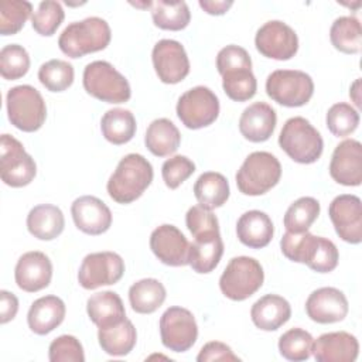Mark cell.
I'll use <instances>...</instances> for the list:
<instances>
[{
    "label": "cell",
    "instance_id": "cell-1",
    "mask_svg": "<svg viewBox=\"0 0 362 362\" xmlns=\"http://www.w3.org/2000/svg\"><path fill=\"white\" fill-rule=\"evenodd\" d=\"M153 167L150 161L137 153L124 156L113 174L106 189L109 197L117 204H130L140 198L153 181Z\"/></svg>",
    "mask_w": 362,
    "mask_h": 362
},
{
    "label": "cell",
    "instance_id": "cell-2",
    "mask_svg": "<svg viewBox=\"0 0 362 362\" xmlns=\"http://www.w3.org/2000/svg\"><path fill=\"white\" fill-rule=\"evenodd\" d=\"M112 38L106 20L88 17L68 24L58 38L59 49L69 58H81L90 52L105 49Z\"/></svg>",
    "mask_w": 362,
    "mask_h": 362
},
{
    "label": "cell",
    "instance_id": "cell-3",
    "mask_svg": "<svg viewBox=\"0 0 362 362\" xmlns=\"http://www.w3.org/2000/svg\"><path fill=\"white\" fill-rule=\"evenodd\" d=\"M279 146L291 160L300 164L315 163L324 150L320 132L301 116L286 120L279 136Z\"/></svg>",
    "mask_w": 362,
    "mask_h": 362
},
{
    "label": "cell",
    "instance_id": "cell-4",
    "mask_svg": "<svg viewBox=\"0 0 362 362\" xmlns=\"http://www.w3.org/2000/svg\"><path fill=\"white\" fill-rule=\"evenodd\" d=\"M281 177V165L276 156L267 151L250 153L236 173L238 189L250 197L266 194Z\"/></svg>",
    "mask_w": 362,
    "mask_h": 362
},
{
    "label": "cell",
    "instance_id": "cell-5",
    "mask_svg": "<svg viewBox=\"0 0 362 362\" xmlns=\"http://www.w3.org/2000/svg\"><path fill=\"white\" fill-rule=\"evenodd\" d=\"M85 90L106 103H124L132 96L129 81L107 61H93L83 69Z\"/></svg>",
    "mask_w": 362,
    "mask_h": 362
},
{
    "label": "cell",
    "instance_id": "cell-6",
    "mask_svg": "<svg viewBox=\"0 0 362 362\" xmlns=\"http://www.w3.org/2000/svg\"><path fill=\"white\" fill-rule=\"evenodd\" d=\"M263 280L264 272L256 259L238 256L226 264L219 279V288L229 300L243 301L262 287Z\"/></svg>",
    "mask_w": 362,
    "mask_h": 362
},
{
    "label": "cell",
    "instance_id": "cell-7",
    "mask_svg": "<svg viewBox=\"0 0 362 362\" xmlns=\"http://www.w3.org/2000/svg\"><path fill=\"white\" fill-rule=\"evenodd\" d=\"M7 116L18 130L31 133L42 127L47 117V106L41 93L31 85L11 88L6 96Z\"/></svg>",
    "mask_w": 362,
    "mask_h": 362
},
{
    "label": "cell",
    "instance_id": "cell-8",
    "mask_svg": "<svg viewBox=\"0 0 362 362\" xmlns=\"http://www.w3.org/2000/svg\"><path fill=\"white\" fill-rule=\"evenodd\" d=\"M267 96L279 105L298 107L305 105L314 93L311 76L298 69H276L266 79Z\"/></svg>",
    "mask_w": 362,
    "mask_h": 362
},
{
    "label": "cell",
    "instance_id": "cell-9",
    "mask_svg": "<svg viewBox=\"0 0 362 362\" xmlns=\"http://www.w3.org/2000/svg\"><path fill=\"white\" fill-rule=\"evenodd\" d=\"M37 174L34 158L24 146L10 134L0 137V177L6 185L20 188L28 185Z\"/></svg>",
    "mask_w": 362,
    "mask_h": 362
},
{
    "label": "cell",
    "instance_id": "cell-10",
    "mask_svg": "<svg viewBox=\"0 0 362 362\" xmlns=\"http://www.w3.org/2000/svg\"><path fill=\"white\" fill-rule=\"evenodd\" d=\"M219 115V99L206 86H195L184 92L177 102V116L192 130L212 124Z\"/></svg>",
    "mask_w": 362,
    "mask_h": 362
},
{
    "label": "cell",
    "instance_id": "cell-11",
    "mask_svg": "<svg viewBox=\"0 0 362 362\" xmlns=\"http://www.w3.org/2000/svg\"><path fill=\"white\" fill-rule=\"evenodd\" d=\"M160 335L163 345L170 351H188L198 338L195 317L184 307L167 308L160 318Z\"/></svg>",
    "mask_w": 362,
    "mask_h": 362
},
{
    "label": "cell",
    "instance_id": "cell-12",
    "mask_svg": "<svg viewBox=\"0 0 362 362\" xmlns=\"http://www.w3.org/2000/svg\"><path fill=\"white\" fill-rule=\"evenodd\" d=\"M124 273V262L115 252H95L83 257L78 281L86 290L117 283Z\"/></svg>",
    "mask_w": 362,
    "mask_h": 362
},
{
    "label": "cell",
    "instance_id": "cell-13",
    "mask_svg": "<svg viewBox=\"0 0 362 362\" xmlns=\"http://www.w3.org/2000/svg\"><path fill=\"white\" fill-rule=\"evenodd\" d=\"M255 45L267 58L287 61L298 51V37L288 24L280 20H270L257 30Z\"/></svg>",
    "mask_w": 362,
    "mask_h": 362
},
{
    "label": "cell",
    "instance_id": "cell-14",
    "mask_svg": "<svg viewBox=\"0 0 362 362\" xmlns=\"http://www.w3.org/2000/svg\"><path fill=\"white\" fill-rule=\"evenodd\" d=\"M329 219L337 235L348 243L358 245L362 240V202L352 194L335 197L328 208Z\"/></svg>",
    "mask_w": 362,
    "mask_h": 362
},
{
    "label": "cell",
    "instance_id": "cell-15",
    "mask_svg": "<svg viewBox=\"0 0 362 362\" xmlns=\"http://www.w3.org/2000/svg\"><path fill=\"white\" fill-rule=\"evenodd\" d=\"M153 66L158 79L164 83H178L189 74V59L185 48L175 40H160L153 47Z\"/></svg>",
    "mask_w": 362,
    "mask_h": 362
},
{
    "label": "cell",
    "instance_id": "cell-16",
    "mask_svg": "<svg viewBox=\"0 0 362 362\" xmlns=\"http://www.w3.org/2000/svg\"><path fill=\"white\" fill-rule=\"evenodd\" d=\"M150 249L167 266H185L189 259V242L174 225H160L150 235Z\"/></svg>",
    "mask_w": 362,
    "mask_h": 362
},
{
    "label": "cell",
    "instance_id": "cell-17",
    "mask_svg": "<svg viewBox=\"0 0 362 362\" xmlns=\"http://www.w3.org/2000/svg\"><path fill=\"white\" fill-rule=\"evenodd\" d=\"M329 175L334 181L346 187H358L362 182V146L358 140L341 141L331 157Z\"/></svg>",
    "mask_w": 362,
    "mask_h": 362
},
{
    "label": "cell",
    "instance_id": "cell-18",
    "mask_svg": "<svg viewBox=\"0 0 362 362\" xmlns=\"http://www.w3.org/2000/svg\"><path fill=\"white\" fill-rule=\"evenodd\" d=\"M349 305L345 294L335 287H321L314 290L305 301V313L310 320L318 324H332L342 321Z\"/></svg>",
    "mask_w": 362,
    "mask_h": 362
},
{
    "label": "cell",
    "instance_id": "cell-19",
    "mask_svg": "<svg viewBox=\"0 0 362 362\" xmlns=\"http://www.w3.org/2000/svg\"><path fill=\"white\" fill-rule=\"evenodd\" d=\"M17 286L27 293L40 291L51 283L52 263L49 257L38 250L27 252L17 260L14 269Z\"/></svg>",
    "mask_w": 362,
    "mask_h": 362
},
{
    "label": "cell",
    "instance_id": "cell-20",
    "mask_svg": "<svg viewBox=\"0 0 362 362\" xmlns=\"http://www.w3.org/2000/svg\"><path fill=\"white\" fill-rule=\"evenodd\" d=\"M75 226L88 235H102L112 225V212L109 206L93 195L76 198L71 205Z\"/></svg>",
    "mask_w": 362,
    "mask_h": 362
},
{
    "label": "cell",
    "instance_id": "cell-21",
    "mask_svg": "<svg viewBox=\"0 0 362 362\" xmlns=\"http://www.w3.org/2000/svg\"><path fill=\"white\" fill-rule=\"evenodd\" d=\"M311 354L318 362H354L359 354V342L345 331L327 332L314 341Z\"/></svg>",
    "mask_w": 362,
    "mask_h": 362
},
{
    "label": "cell",
    "instance_id": "cell-22",
    "mask_svg": "<svg viewBox=\"0 0 362 362\" xmlns=\"http://www.w3.org/2000/svg\"><path fill=\"white\" fill-rule=\"evenodd\" d=\"M276 110L266 102L249 105L240 115L239 132L252 143H262L270 139L276 129Z\"/></svg>",
    "mask_w": 362,
    "mask_h": 362
},
{
    "label": "cell",
    "instance_id": "cell-23",
    "mask_svg": "<svg viewBox=\"0 0 362 362\" xmlns=\"http://www.w3.org/2000/svg\"><path fill=\"white\" fill-rule=\"evenodd\" d=\"M236 235L240 243L252 249L267 246L274 235V226L266 212L252 209L240 215L236 223Z\"/></svg>",
    "mask_w": 362,
    "mask_h": 362
},
{
    "label": "cell",
    "instance_id": "cell-24",
    "mask_svg": "<svg viewBox=\"0 0 362 362\" xmlns=\"http://www.w3.org/2000/svg\"><path fill=\"white\" fill-rule=\"evenodd\" d=\"M65 313V304L59 297L44 296L31 304L27 314V322L33 332L47 335L64 321Z\"/></svg>",
    "mask_w": 362,
    "mask_h": 362
},
{
    "label": "cell",
    "instance_id": "cell-25",
    "mask_svg": "<svg viewBox=\"0 0 362 362\" xmlns=\"http://www.w3.org/2000/svg\"><path fill=\"white\" fill-rule=\"evenodd\" d=\"M253 324L263 331H276L291 317L290 303L277 294L260 297L250 310Z\"/></svg>",
    "mask_w": 362,
    "mask_h": 362
},
{
    "label": "cell",
    "instance_id": "cell-26",
    "mask_svg": "<svg viewBox=\"0 0 362 362\" xmlns=\"http://www.w3.org/2000/svg\"><path fill=\"white\" fill-rule=\"evenodd\" d=\"M64 226V214L52 204H40L27 215V229L40 240H52L58 238L62 233Z\"/></svg>",
    "mask_w": 362,
    "mask_h": 362
},
{
    "label": "cell",
    "instance_id": "cell-27",
    "mask_svg": "<svg viewBox=\"0 0 362 362\" xmlns=\"http://www.w3.org/2000/svg\"><path fill=\"white\" fill-rule=\"evenodd\" d=\"M86 313L98 328L115 325L126 318L122 298L117 293L109 290L92 294L86 301Z\"/></svg>",
    "mask_w": 362,
    "mask_h": 362
},
{
    "label": "cell",
    "instance_id": "cell-28",
    "mask_svg": "<svg viewBox=\"0 0 362 362\" xmlns=\"http://www.w3.org/2000/svg\"><path fill=\"white\" fill-rule=\"evenodd\" d=\"M98 339L102 351L107 355L124 356L133 351L137 341V332L133 322L124 318L115 325L99 328Z\"/></svg>",
    "mask_w": 362,
    "mask_h": 362
},
{
    "label": "cell",
    "instance_id": "cell-29",
    "mask_svg": "<svg viewBox=\"0 0 362 362\" xmlns=\"http://www.w3.org/2000/svg\"><path fill=\"white\" fill-rule=\"evenodd\" d=\"M147 150L157 157H167L175 153L181 143V134L177 126L165 117L153 120L144 136Z\"/></svg>",
    "mask_w": 362,
    "mask_h": 362
},
{
    "label": "cell",
    "instance_id": "cell-30",
    "mask_svg": "<svg viewBox=\"0 0 362 362\" xmlns=\"http://www.w3.org/2000/svg\"><path fill=\"white\" fill-rule=\"evenodd\" d=\"M222 255L223 242L221 233L205 238H195L194 242L189 243L188 264L197 273H211L218 266Z\"/></svg>",
    "mask_w": 362,
    "mask_h": 362
},
{
    "label": "cell",
    "instance_id": "cell-31",
    "mask_svg": "<svg viewBox=\"0 0 362 362\" xmlns=\"http://www.w3.org/2000/svg\"><path fill=\"white\" fill-rule=\"evenodd\" d=\"M229 182L221 173L206 171L194 184V195L199 205L208 209L222 206L229 198Z\"/></svg>",
    "mask_w": 362,
    "mask_h": 362
},
{
    "label": "cell",
    "instance_id": "cell-32",
    "mask_svg": "<svg viewBox=\"0 0 362 362\" xmlns=\"http://www.w3.org/2000/svg\"><path fill=\"white\" fill-rule=\"evenodd\" d=\"M165 287L157 279H141L129 288V301L133 311L151 314L157 311L165 300Z\"/></svg>",
    "mask_w": 362,
    "mask_h": 362
},
{
    "label": "cell",
    "instance_id": "cell-33",
    "mask_svg": "<svg viewBox=\"0 0 362 362\" xmlns=\"http://www.w3.org/2000/svg\"><path fill=\"white\" fill-rule=\"evenodd\" d=\"M100 130L109 143L120 146L133 139L136 133V119L130 110L115 107L102 116Z\"/></svg>",
    "mask_w": 362,
    "mask_h": 362
},
{
    "label": "cell",
    "instance_id": "cell-34",
    "mask_svg": "<svg viewBox=\"0 0 362 362\" xmlns=\"http://www.w3.org/2000/svg\"><path fill=\"white\" fill-rule=\"evenodd\" d=\"M329 40L335 49L344 54H358L362 47V28L356 17L342 16L334 20Z\"/></svg>",
    "mask_w": 362,
    "mask_h": 362
},
{
    "label": "cell",
    "instance_id": "cell-35",
    "mask_svg": "<svg viewBox=\"0 0 362 362\" xmlns=\"http://www.w3.org/2000/svg\"><path fill=\"white\" fill-rule=\"evenodd\" d=\"M151 17L156 27L161 30H184L191 20V13L185 1L157 0L151 4Z\"/></svg>",
    "mask_w": 362,
    "mask_h": 362
},
{
    "label": "cell",
    "instance_id": "cell-36",
    "mask_svg": "<svg viewBox=\"0 0 362 362\" xmlns=\"http://www.w3.org/2000/svg\"><path fill=\"white\" fill-rule=\"evenodd\" d=\"M321 211L320 202L313 197H301L296 199L286 211L283 223L287 232L300 233L308 230V228L318 218Z\"/></svg>",
    "mask_w": 362,
    "mask_h": 362
},
{
    "label": "cell",
    "instance_id": "cell-37",
    "mask_svg": "<svg viewBox=\"0 0 362 362\" xmlns=\"http://www.w3.org/2000/svg\"><path fill=\"white\" fill-rule=\"evenodd\" d=\"M222 88L226 96L235 102H246L256 95L257 81L252 69L240 68L222 75Z\"/></svg>",
    "mask_w": 362,
    "mask_h": 362
},
{
    "label": "cell",
    "instance_id": "cell-38",
    "mask_svg": "<svg viewBox=\"0 0 362 362\" xmlns=\"http://www.w3.org/2000/svg\"><path fill=\"white\" fill-rule=\"evenodd\" d=\"M74 66L64 59H49L38 69V79L49 92H62L74 82Z\"/></svg>",
    "mask_w": 362,
    "mask_h": 362
},
{
    "label": "cell",
    "instance_id": "cell-39",
    "mask_svg": "<svg viewBox=\"0 0 362 362\" xmlns=\"http://www.w3.org/2000/svg\"><path fill=\"white\" fill-rule=\"evenodd\" d=\"M317 240H318V236L310 233L308 230L300 232V233L286 232L280 240V247L283 255L288 260L308 264V262L314 255Z\"/></svg>",
    "mask_w": 362,
    "mask_h": 362
},
{
    "label": "cell",
    "instance_id": "cell-40",
    "mask_svg": "<svg viewBox=\"0 0 362 362\" xmlns=\"http://www.w3.org/2000/svg\"><path fill=\"white\" fill-rule=\"evenodd\" d=\"M314 338L303 328H291L279 339L280 355L288 361H307L313 352Z\"/></svg>",
    "mask_w": 362,
    "mask_h": 362
},
{
    "label": "cell",
    "instance_id": "cell-41",
    "mask_svg": "<svg viewBox=\"0 0 362 362\" xmlns=\"http://www.w3.org/2000/svg\"><path fill=\"white\" fill-rule=\"evenodd\" d=\"M33 4L24 0H1L0 1V34H17L33 16Z\"/></svg>",
    "mask_w": 362,
    "mask_h": 362
},
{
    "label": "cell",
    "instance_id": "cell-42",
    "mask_svg": "<svg viewBox=\"0 0 362 362\" xmlns=\"http://www.w3.org/2000/svg\"><path fill=\"white\" fill-rule=\"evenodd\" d=\"M30 69V55L23 45L8 44L0 51V74L7 81L23 78Z\"/></svg>",
    "mask_w": 362,
    "mask_h": 362
},
{
    "label": "cell",
    "instance_id": "cell-43",
    "mask_svg": "<svg viewBox=\"0 0 362 362\" xmlns=\"http://www.w3.org/2000/svg\"><path fill=\"white\" fill-rule=\"evenodd\" d=\"M325 123L334 136L345 137L356 130L359 124V113L349 103L339 102L328 109Z\"/></svg>",
    "mask_w": 362,
    "mask_h": 362
},
{
    "label": "cell",
    "instance_id": "cell-44",
    "mask_svg": "<svg viewBox=\"0 0 362 362\" xmlns=\"http://www.w3.org/2000/svg\"><path fill=\"white\" fill-rule=\"evenodd\" d=\"M65 13L61 3L54 0L41 1L31 16L33 28L44 37H51L64 21Z\"/></svg>",
    "mask_w": 362,
    "mask_h": 362
},
{
    "label": "cell",
    "instance_id": "cell-45",
    "mask_svg": "<svg viewBox=\"0 0 362 362\" xmlns=\"http://www.w3.org/2000/svg\"><path fill=\"white\" fill-rule=\"evenodd\" d=\"M185 223L194 239L219 233L218 218L212 214L211 209L204 208L202 205H194L187 211Z\"/></svg>",
    "mask_w": 362,
    "mask_h": 362
},
{
    "label": "cell",
    "instance_id": "cell-46",
    "mask_svg": "<svg viewBox=\"0 0 362 362\" xmlns=\"http://www.w3.org/2000/svg\"><path fill=\"white\" fill-rule=\"evenodd\" d=\"M48 358L51 362H83L85 354L78 338L61 335L49 344Z\"/></svg>",
    "mask_w": 362,
    "mask_h": 362
},
{
    "label": "cell",
    "instance_id": "cell-47",
    "mask_svg": "<svg viewBox=\"0 0 362 362\" xmlns=\"http://www.w3.org/2000/svg\"><path fill=\"white\" fill-rule=\"evenodd\" d=\"M195 171V164L185 156H174L164 161L161 175L170 189L178 188Z\"/></svg>",
    "mask_w": 362,
    "mask_h": 362
},
{
    "label": "cell",
    "instance_id": "cell-48",
    "mask_svg": "<svg viewBox=\"0 0 362 362\" xmlns=\"http://www.w3.org/2000/svg\"><path fill=\"white\" fill-rule=\"evenodd\" d=\"M339 253L335 243L327 238L318 236L314 255L307 266L317 273H329L337 267Z\"/></svg>",
    "mask_w": 362,
    "mask_h": 362
},
{
    "label": "cell",
    "instance_id": "cell-49",
    "mask_svg": "<svg viewBox=\"0 0 362 362\" xmlns=\"http://www.w3.org/2000/svg\"><path fill=\"white\" fill-rule=\"evenodd\" d=\"M247 68L252 69V59L249 52L235 44L223 47L216 55V69L221 75L228 71Z\"/></svg>",
    "mask_w": 362,
    "mask_h": 362
},
{
    "label": "cell",
    "instance_id": "cell-50",
    "mask_svg": "<svg viewBox=\"0 0 362 362\" xmlns=\"http://www.w3.org/2000/svg\"><path fill=\"white\" fill-rule=\"evenodd\" d=\"M197 361L198 362H209V361L239 362L240 358L233 354V351L230 349L229 345L219 342V341H211L201 348V351L197 356Z\"/></svg>",
    "mask_w": 362,
    "mask_h": 362
},
{
    "label": "cell",
    "instance_id": "cell-51",
    "mask_svg": "<svg viewBox=\"0 0 362 362\" xmlns=\"http://www.w3.org/2000/svg\"><path fill=\"white\" fill-rule=\"evenodd\" d=\"M18 311V300L17 297L7 291L1 290L0 291V322L6 324L11 321Z\"/></svg>",
    "mask_w": 362,
    "mask_h": 362
},
{
    "label": "cell",
    "instance_id": "cell-52",
    "mask_svg": "<svg viewBox=\"0 0 362 362\" xmlns=\"http://www.w3.org/2000/svg\"><path fill=\"white\" fill-rule=\"evenodd\" d=\"M233 1H225V0H199V7L206 11L211 16H222L225 14L230 7Z\"/></svg>",
    "mask_w": 362,
    "mask_h": 362
},
{
    "label": "cell",
    "instance_id": "cell-53",
    "mask_svg": "<svg viewBox=\"0 0 362 362\" xmlns=\"http://www.w3.org/2000/svg\"><path fill=\"white\" fill-rule=\"evenodd\" d=\"M359 93H361V79L358 78V79L351 85V89H349V96H351V99L354 100V103H355L358 107H361V96H359Z\"/></svg>",
    "mask_w": 362,
    "mask_h": 362
}]
</instances>
